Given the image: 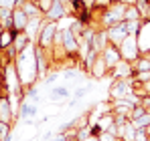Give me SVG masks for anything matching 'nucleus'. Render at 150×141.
Listing matches in <instances>:
<instances>
[{
  "label": "nucleus",
  "instance_id": "nucleus-1",
  "mask_svg": "<svg viewBox=\"0 0 150 141\" xmlns=\"http://www.w3.org/2000/svg\"><path fill=\"white\" fill-rule=\"evenodd\" d=\"M53 99H57V97H67V91L65 89H55V93L51 95Z\"/></svg>",
  "mask_w": 150,
  "mask_h": 141
}]
</instances>
